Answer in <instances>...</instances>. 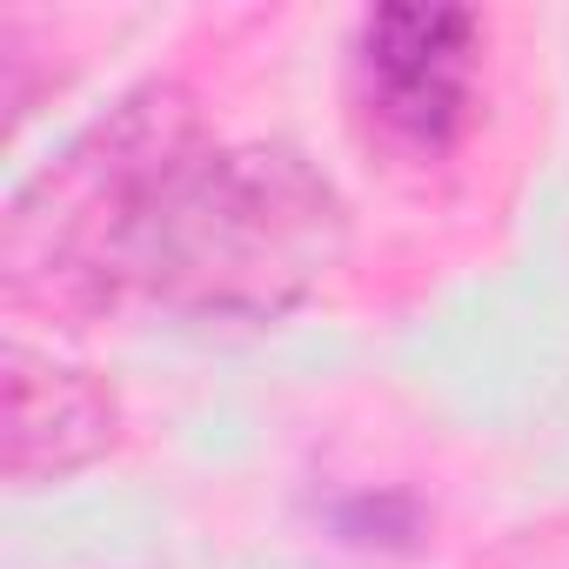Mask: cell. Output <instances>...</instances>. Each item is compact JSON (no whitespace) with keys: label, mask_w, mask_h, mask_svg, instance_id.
Instances as JSON below:
<instances>
[{"label":"cell","mask_w":569,"mask_h":569,"mask_svg":"<svg viewBox=\"0 0 569 569\" xmlns=\"http://www.w3.org/2000/svg\"><path fill=\"white\" fill-rule=\"evenodd\" d=\"M114 442V389L88 369L34 356L28 342L8 349V476L21 489L61 482Z\"/></svg>","instance_id":"3"},{"label":"cell","mask_w":569,"mask_h":569,"mask_svg":"<svg viewBox=\"0 0 569 569\" xmlns=\"http://www.w3.org/2000/svg\"><path fill=\"white\" fill-rule=\"evenodd\" d=\"M342 248V201L296 148H221L174 88L128 94L8 208L14 309L154 302L194 322H274Z\"/></svg>","instance_id":"1"},{"label":"cell","mask_w":569,"mask_h":569,"mask_svg":"<svg viewBox=\"0 0 569 569\" xmlns=\"http://www.w3.org/2000/svg\"><path fill=\"white\" fill-rule=\"evenodd\" d=\"M356 81L376 128L416 154H442L469 128L476 14L462 8H376L356 34Z\"/></svg>","instance_id":"2"}]
</instances>
